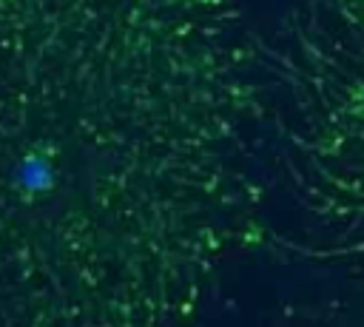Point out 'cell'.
I'll return each mask as SVG.
<instances>
[{
	"label": "cell",
	"instance_id": "1",
	"mask_svg": "<svg viewBox=\"0 0 364 327\" xmlns=\"http://www.w3.org/2000/svg\"><path fill=\"white\" fill-rule=\"evenodd\" d=\"M216 6L0 0V327H182L262 239Z\"/></svg>",
	"mask_w": 364,
	"mask_h": 327
},
{
	"label": "cell",
	"instance_id": "2",
	"mask_svg": "<svg viewBox=\"0 0 364 327\" xmlns=\"http://www.w3.org/2000/svg\"><path fill=\"white\" fill-rule=\"evenodd\" d=\"M361 40H364V28ZM307 168V199L327 222L364 233V48L347 74H330V85L313 88L307 131L299 136Z\"/></svg>",
	"mask_w": 364,
	"mask_h": 327
}]
</instances>
